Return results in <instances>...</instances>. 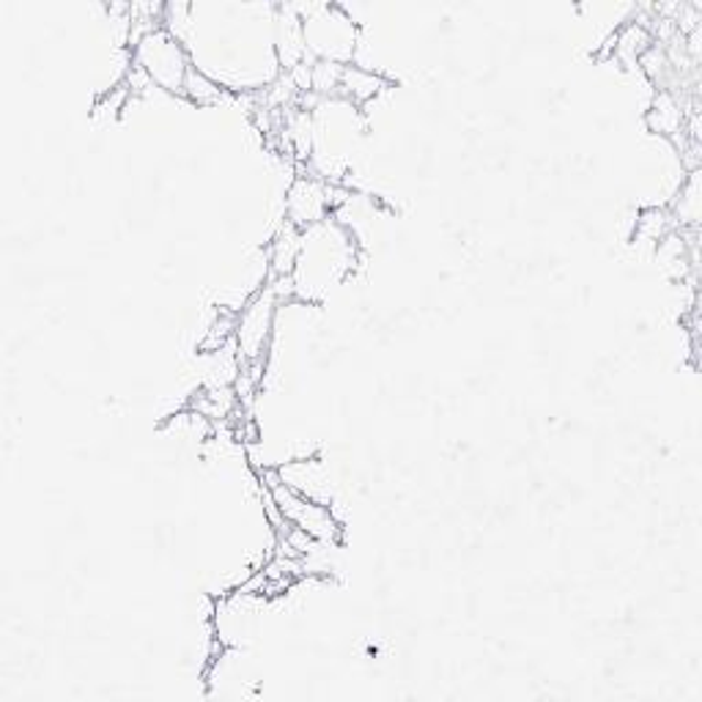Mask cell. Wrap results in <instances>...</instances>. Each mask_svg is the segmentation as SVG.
Wrapping results in <instances>:
<instances>
[{"label":"cell","mask_w":702,"mask_h":702,"mask_svg":"<svg viewBox=\"0 0 702 702\" xmlns=\"http://www.w3.org/2000/svg\"><path fill=\"white\" fill-rule=\"evenodd\" d=\"M683 123H687V118H683V108L676 99V94H672L670 88L656 94L654 105H650L648 110V127L654 129V132L665 134V138L676 140L678 132H683Z\"/></svg>","instance_id":"5b68a950"},{"label":"cell","mask_w":702,"mask_h":702,"mask_svg":"<svg viewBox=\"0 0 702 702\" xmlns=\"http://www.w3.org/2000/svg\"><path fill=\"white\" fill-rule=\"evenodd\" d=\"M387 88H390V80L381 77L379 72L365 69V66L357 64H346L338 86V97L346 99L354 108H363V105H368L370 99H376Z\"/></svg>","instance_id":"3957f363"},{"label":"cell","mask_w":702,"mask_h":702,"mask_svg":"<svg viewBox=\"0 0 702 702\" xmlns=\"http://www.w3.org/2000/svg\"><path fill=\"white\" fill-rule=\"evenodd\" d=\"M333 215L330 209V182L327 179L307 173V176H296L291 182L289 195H285V223L296 226L300 231L316 226V223L327 220Z\"/></svg>","instance_id":"7a4b0ae2"},{"label":"cell","mask_w":702,"mask_h":702,"mask_svg":"<svg viewBox=\"0 0 702 702\" xmlns=\"http://www.w3.org/2000/svg\"><path fill=\"white\" fill-rule=\"evenodd\" d=\"M132 61L151 77L156 88L184 97V80L195 61L187 44L173 36L165 25L154 28L132 44Z\"/></svg>","instance_id":"6da1fadb"},{"label":"cell","mask_w":702,"mask_h":702,"mask_svg":"<svg viewBox=\"0 0 702 702\" xmlns=\"http://www.w3.org/2000/svg\"><path fill=\"white\" fill-rule=\"evenodd\" d=\"M228 88L220 80L209 75V72L201 69L198 64L190 66L187 80H184V99L190 105H198V108H215L223 99H228Z\"/></svg>","instance_id":"277c9868"}]
</instances>
